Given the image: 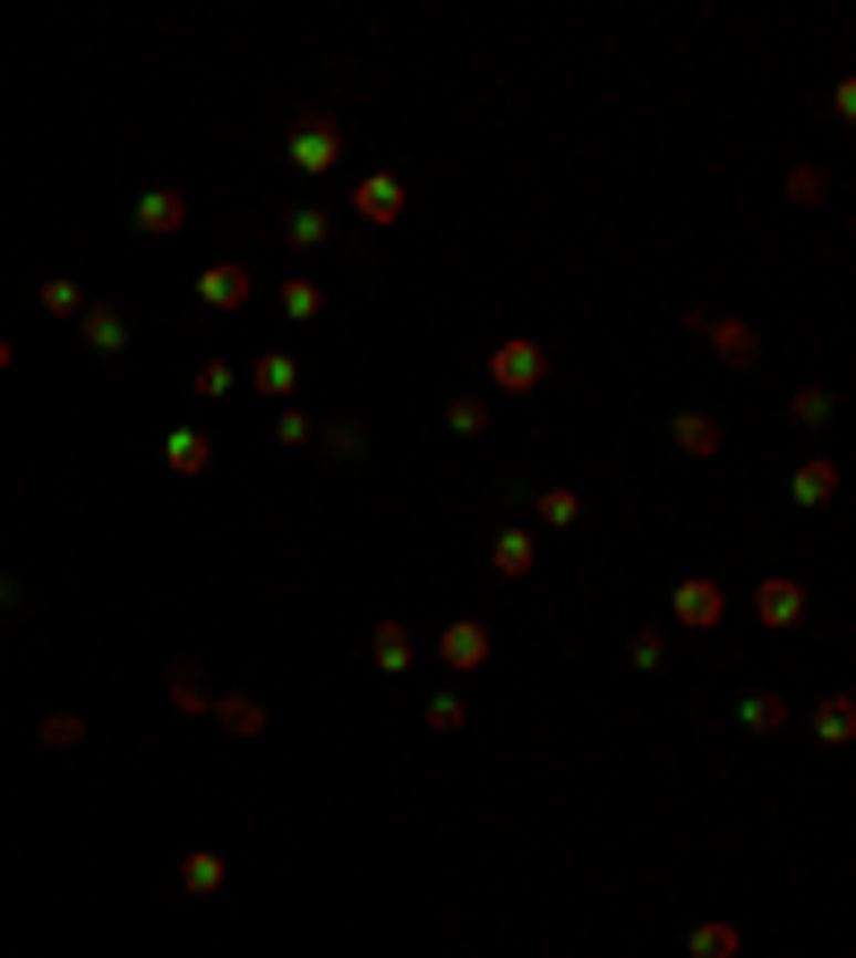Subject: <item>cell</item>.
<instances>
[{
    "mask_svg": "<svg viewBox=\"0 0 856 958\" xmlns=\"http://www.w3.org/2000/svg\"><path fill=\"white\" fill-rule=\"evenodd\" d=\"M489 377H497V394H531V385L549 377V352H540V343H497Z\"/></svg>",
    "mask_w": 856,
    "mask_h": 958,
    "instance_id": "obj_1",
    "label": "cell"
},
{
    "mask_svg": "<svg viewBox=\"0 0 856 958\" xmlns=\"http://www.w3.org/2000/svg\"><path fill=\"white\" fill-rule=\"evenodd\" d=\"M437 659H446L455 676H471L480 659H489V625H480V616H455V625L437 634Z\"/></svg>",
    "mask_w": 856,
    "mask_h": 958,
    "instance_id": "obj_2",
    "label": "cell"
},
{
    "mask_svg": "<svg viewBox=\"0 0 856 958\" xmlns=\"http://www.w3.org/2000/svg\"><path fill=\"white\" fill-rule=\"evenodd\" d=\"M720 616H728V591H720V582H702V574H693V582H677V625L711 634Z\"/></svg>",
    "mask_w": 856,
    "mask_h": 958,
    "instance_id": "obj_3",
    "label": "cell"
},
{
    "mask_svg": "<svg viewBox=\"0 0 856 958\" xmlns=\"http://www.w3.org/2000/svg\"><path fill=\"white\" fill-rule=\"evenodd\" d=\"M334 155H343V128H334V121H317V112H309V121L292 128V163H300V171H326Z\"/></svg>",
    "mask_w": 856,
    "mask_h": 958,
    "instance_id": "obj_4",
    "label": "cell"
},
{
    "mask_svg": "<svg viewBox=\"0 0 856 958\" xmlns=\"http://www.w3.org/2000/svg\"><path fill=\"white\" fill-rule=\"evenodd\" d=\"M352 206H361V223H395V215H403V180H395V171H368Z\"/></svg>",
    "mask_w": 856,
    "mask_h": 958,
    "instance_id": "obj_5",
    "label": "cell"
},
{
    "mask_svg": "<svg viewBox=\"0 0 856 958\" xmlns=\"http://www.w3.org/2000/svg\"><path fill=\"white\" fill-rule=\"evenodd\" d=\"M796 607H805V582H789V574H771L754 591V616L762 625H796Z\"/></svg>",
    "mask_w": 856,
    "mask_h": 958,
    "instance_id": "obj_6",
    "label": "cell"
},
{
    "mask_svg": "<svg viewBox=\"0 0 856 958\" xmlns=\"http://www.w3.org/2000/svg\"><path fill=\"white\" fill-rule=\"evenodd\" d=\"M711 352H720L728 368H754V360H762V334H754V325H737V317H720V325H711Z\"/></svg>",
    "mask_w": 856,
    "mask_h": 958,
    "instance_id": "obj_7",
    "label": "cell"
},
{
    "mask_svg": "<svg viewBox=\"0 0 856 958\" xmlns=\"http://www.w3.org/2000/svg\"><path fill=\"white\" fill-rule=\"evenodd\" d=\"M368 659H377L386 676H403V668H411V634H403V616H386V625L368 634Z\"/></svg>",
    "mask_w": 856,
    "mask_h": 958,
    "instance_id": "obj_8",
    "label": "cell"
},
{
    "mask_svg": "<svg viewBox=\"0 0 856 958\" xmlns=\"http://www.w3.org/2000/svg\"><path fill=\"white\" fill-rule=\"evenodd\" d=\"M531 556H540V548H531V531H514V522H505V531H497V574L523 582V574H531Z\"/></svg>",
    "mask_w": 856,
    "mask_h": 958,
    "instance_id": "obj_9",
    "label": "cell"
},
{
    "mask_svg": "<svg viewBox=\"0 0 856 958\" xmlns=\"http://www.w3.org/2000/svg\"><path fill=\"white\" fill-rule=\"evenodd\" d=\"M137 223H146V231H180V223H189L180 189H155V197H137Z\"/></svg>",
    "mask_w": 856,
    "mask_h": 958,
    "instance_id": "obj_10",
    "label": "cell"
},
{
    "mask_svg": "<svg viewBox=\"0 0 856 958\" xmlns=\"http://www.w3.org/2000/svg\"><path fill=\"white\" fill-rule=\"evenodd\" d=\"M831 488H839V471H831V462H805V471L789 479V497H796V506H831Z\"/></svg>",
    "mask_w": 856,
    "mask_h": 958,
    "instance_id": "obj_11",
    "label": "cell"
},
{
    "mask_svg": "<svg viewBox=\"0 0 856 958\" xmlns=\"http://www.w3.org/2000/svg\"><path fill=\"white\" fill-rule=\"evenodd\" d=\"M206 300H215V309H240V300H249V274H240V265H215V274H206Z\"/></svg>",
    "mask_w": 856,
    "mask_h": 958,
    "instance_id": "obj_12",
    "label": "cell"
},
{
    "mask_svg": "<svg viewBox=\"0 0 856 958\" xmlns=\"http://www.w3.org/2000/svg\"><path fill=\"white\" fill-rule=\"evenodd\" d=\"M668 428H677V446H686V454H720V428H711L702 412H677Z\"/></svg>",
    "mask_w": 856,
    "mask_h": 958,
    "instance_id": "obj_13",
    "label": "cell"
},
{
    "mask_svg": "<svg viewBox=\"0 0 856 958\" xmlns=\"http://www.w3.org/2000/svg\"><path fill=\"white\" fill-rule=\"evenodd\" d=\"M446 428H455V437H480V428H489V403H480V394H455V403H446Z\"/></svg>",
    "mask_w": 856,
    "mask_h": 958,
    "instance_id": "obj_14",
    "label": "cell"
},
{
    "mask_svg": "<svg viewBox=\"0 0 856 958\" xmlns=\"http://www.w3.org/2000/svg\"><path fill=\"white\" fill-rule=\"evenodd\" d=\"M693 958H737V925H693Z\"/></svg>",
    "mask_w": 856,
    "mask_h": 958,
    "instance_id": "obj_15",
    "label": "cell"
},
{
    "mask_svg": "<svg viewBox=\"0 0 856 958\" xmlns=\"http://www.w3.org/2000/svg\"><path fill=\"white\" fill-rule=\"evenodd\" d=\"M745 728H754V736L789 728V702H780V694H754V702H745Z\"/></svg>",
    "mask_w": 856,
    "mask_h": 958,
    "instance_id": "obj_16",
    "label": "cell"
},
{
    "mask_svg": "<svg viewBox=\"0 0 856 958\" xmlns=\"http://www.w3.org/2000/svg\"><path fill=\"white\" fill-rule=\"evenodd\" d=\"M86 343H95V352H121V343H129V325L112 317V309H95V317H86Z\"/></svg>",
    "mask_w": 856,
    "mask_h": 958,
    "instance_id": "obj_17",
    "label": "cell"
},
{
    "mask_svg": "<svg viewBox=\"0 0 856 958\" xmlns=\"http://www.w3.org/2000/svg\"><path fill=\"white\" fill-rule=\"evenodd\" d=\"M164 454H171V471H206V437H189V428H180Z\"/></svg>",
    "mask_w": 856,
    "mask_h": 958,
    "instance_id": "obj_18",
    "label": "cell"
},
{
    "mask_svg": "<svg viewBox=\"0 0 856 958\" xmlns=\"http://www.w3.org/2000/svg\"><path fill=\"white\" fill-rule=\"evenodd\" d=\"M258 385H265V394H292V360L265 352V360H258Z\"/></svg>",
    "mask_w": 856,
    "mask_h": 958,
    "instance_id": "obj_19",
    "label": "cell"
},
{
    "mask_svg": "<svg viewBox=\"0 0 856 958\" xmlns=\"http://www.w3.org/2000/svg\"><path fill=\"white\" fill-rule=\"evenodd\" d=\"M428 728L455 736V728H462V694H437V702H428Z\"/></svg>",
    "mask_w": 856,
    "mask_h": 958,
    "instance_id": "obj_20",
    "label": "cell"
},
{
    "mask_svg": "<svg viewBox=\"0 0 856 958\" xmlns=\"http://www.w3.org/2000/svg\"><path fill=\"white\" fill-rule=\"evenodd\" d=\"M292 240H300V249H317V240H326V215H317V206H300V215H292Z\"/></svg>",
    "mask_w": 856,
    "mask_h": 958,
    "instance_id": "obj_21",
    "label": "cell"
},
{
    "mask_svg": "<svg viewBox=\"0 0 856 958\" xmlns=\"http://www.w3.org/2000/svg\"><path fill=\"white\" fill-rule=\"evenodd\" d=\"M180 882H189V891H215V882H223V864H215V856H189V864H180Z\"/></svg>",
    "mask_w": 856,
    "mask_h": 958,
    "instance_id": "obj_22",
    "label": "cell"
},
{
    "mask_svg": "<svg viewBox=\"0 0 856 958\" xmlns=\"http://www.w3.org/2000/svg\"><path fill=\"white\" fill-rule=\"evenodd\" d=\"M789 412H796V419H805V428H823V419H831V394H814V385H805V394H796Z\"/></svg>",
    "mask_w": 856,
    "mask_h": 958,
    "instance_id": "obj_23",
    "label": "cell"
},
{
    "mask_svg": "<svg viewBox=\"0 0 856 958\" xmlns=\"http://www.w3.org/2000/svg\"><path fill=\"white\" fill-rule=\"evenodd\" d=\"M540 513H549V522H574L583 506H574V488H540Z\"/></svg>",
    "mask_w": 856,
    "mask_h": 958,
    "instance_id": "obj_24",
    "label": "cell"
},
{
    "mask_svg": "<svg viewBox=\"0 0 856 958\" xmlns=\"http://www.w3.org/2000/svg\"><path fill=\"white\" fill-rule=\"evenodd\" d=\"M171 702H180V710H198V702H206V685H198V668H180V676H171Z\"/></svg>",
    "mask_w": 856,
    "mask_h": 958,
    "instance_id": "obj_25",
    "label": "cell"
},
{
    "mask_svg": "<svg viewBox=\"0 0 856 958\" xmlns=\"http://www.w3.org/2000/svg\"><path fill=\"white\" fill-rule=\"evenodd\" d=\"M283 309L292 317H317V283H283Z\"/></svg>",
    "mask_w": 856,
    "mask_h": 958,
    "instance_id": "obj_26",
    "label": "cell"
}]
</instances>
